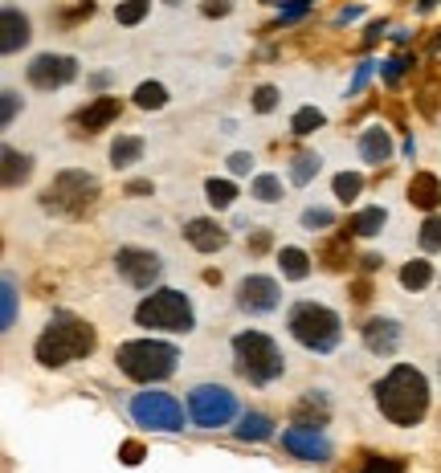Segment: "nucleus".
Returning <instances> with one entry per match:
<instances>
[{
    "label": "nucleus",
    "instance_id": "obj_45",
    "mask_svg": "<svg viewBox=\"0 0 441 473\" xmlns=\"http://www.w3.org/2000/svg\"><path fill=\"white\" fill-rule=\"evenodd\" d=\"M372 66H376V62H364V66H356V78H352V86H347V94H360V86H364V82H368Z\"/></svg>",
    "mask_w": 441,
    "mask_h": 473
},
{
    "label": "nucleus",
    "instance_id": "obj_32",
    "mask_svg": "<svg viewBox=\"0 0 441 473\" xmlns=\"http://www.w3.org/2000/svg\"><path fill=\"white\" fill-rule=\"evenodd\" d=\"M429 281H433V265L425 262V257H417V262H409L405 270H400V286L413 290V294H417V290H425Z\"/></svg>",
    "mask_w": 441,
    "mask_h": 473
},
{
    "label": "nucleus",
    "instance_id": "obj_31",
    "mask_svg": "<svg viewBox=\"0 0 441 473\" xmlns=\"http://www.w3.org/2000/svg\"><path fill=\"white\" fill-rule=\"evenodd\" d=\"M323 123H327V114L319 111V106H299V111H294V119H291V131L302 139V135H315Z\"/></svg>",
    "mask_w": 441,
    "mask_h": 473
},
{
    "label": "nucleus",
    "instance_id": "obj_17",
    "mask_svg": "<svg viewBox=\"0 0 441 473\" xmlns=\"http://www.w3.org/2000/svg\"><path fill=\"white\" fill-rule=\"evenodd\" d=\"M29 17L21 9H13V4H4V13H0V53H17L29 45Z\"/></svg>",
    "mask_w": 441,
    "mask_h": 473
},
{
    "label": "nucleus",
    "instance_id": "obj_12",
    "mask_svg": "<svg viewBox=\"0 0 441 473\" xmlns=\"http://www.w3.org/2000/svg\"><path fill=\"white\" fill-rule=\"evenodd\" d=\"M283 307V286L270 278V273H246L238 281V310L246 315H270V310Z\"/></svg>",
    "mask_w": 441,
    "mask_h": 473
},
{
    "label": "nucleus",
    "instance_id": "obj_46",
    "mask_svg": "<svg viewBox=\"0 0 441 473\" xmlns=\"http://www.w3.org/2000/svg\"><path fill=\"white\" fill-rule=\"evenodd\" d=\"M409 66H413V62H409V58H397V62H389V70H384V78H389V82H397L400 74L409 70Z\"/></svg>",
    "mask_w": 441,
    "mask_h": 473
},
{
    "label": "nucleus",
    "instance_id": "obj_33",
    "mask_svg": "<svg viewBox=\"0 0 441 473\" xmlns=\"http://www.w3.org/2000/svg\"><path fill=\"white\" fill-rule=\"evenodd\" d=\"M331 188H336L339 204H352L356 196L364 192V175H360V172H339V175H336V184H331Z\"/></svg>",
    "mask_w": 441,
    "mask_h": 473
},
{
    "label": "nucleus",
    "instance_id": "obj_25",
    "mask_svg": "<svg viewBox=\"0 0 441 473\" xmlns=\"http://www.w3.org/2000/svg\"><path fill=\"white\" fill-rule=\"evenodd\" d=\"M384 220H389V212L380 209V204H372V209H360L352 220H347V236H376L380 228H384Z\"/></svg>",
    "mask_w": 441,
    "mask_h": 473
},
{
    "label": "nucleus",
    "instance_id": "obj_1",
    "mask_svg": "<svg viewBox=\"0 0 441 473\" xmlns=\"http://www.w3.org/2000/svg\"><path fill=\"white\" fill-rule=\"evenodd\" d=\"M372 400H376L380 416L389 424L413 429V424L425 421V412H429V379L413 363H397V368L384 371L372 384Z\"/></svg>",
    "mask_w": 441,
    "mask_h": 473
},
{
    "label": "nucleus",
    "instance_id": "obj_11",
    "mask_svg": "<svg viewBox=\"0 0 441 473\" xmlns=\"http://www.w3.org/2000/svg\"><path fill=\"white\" fill-rule=\"evenodd\" d=\"M25 78L33 90H62L78 78V62H74L70 53H37L33 62H29Z\"/></svg>",
    "mask_w": 441,
    "mask_h": 473
},
{
    "label": "nucleus",
    "instance_id": "obj_21",
    "mask_svg": "<svg viewBox=\"0 0 441 473\" xmlns=\"http://www.w3.org/2000/svg\"><path fill=\"white\" fill-rule=\"evenodd\" d=\"M0 159H4V188H21L29 175H33V159H29L25 151L4 147L0 151Z\"/></svg>",
    "mask_w": 441,
    "mask_h": 473
},
{
    "label": "nucleus",
    "instance_id": "obj_10",
    "mask_svg": "<svg viewBox=\"0 0 441 473\" xmlns=\"http://www.w3.org/2000/svg\"><path fill=\"white\" fill-rule=\"evenodd\" d=\"M115 270L131 290H151L159 281V273H164V262H159V254H151V249L123 245L115 254Z\"/></svg>",
    "mask_w": 441,
    "mask_h": 473
},
{
    "label": "nucleus",
    "instance_id": "obj_44",
    "mask_svg": "<svg viewBox=\"0 0 441 473\" xmlns=\"http://www.w3.org/2000/svg\"><path fill=\"white\" fill-rule=\"evenodd\" d=\"M266 249H270V228H257L249 236V254H266Z\"/></svg>",
    "mask_w": 441,
    "mask_h": 473
},
{
    "label": "nucleus",
    "instance_id": "obj_37",
    "mask_svg": "<svg viewBox=\"0 0 441 473\" xmlns=\"http://www.w3.org/2000/svg\"><path fill=\"white\" fill-rule=\"evenodd\" d=\"M302 228H310V233H315V228H331L336 225V212L331 209H323V204H315V209H302Z\"/></svg>",
    "mask_w": 441,
    "mask_h": 473
},
{
    "label": "nucleus",
    "instance_id": "obj_14",
    "mask_svg": "<svg viewBox=\"0 0 441 473\" xmlns=\"http://www.w3.org/2000/svg\"><path fill=\"white\" fill-rule=\"evenodd\" d=\"M184 241L196 249V254H220V249L230 245V233L209 217H196L184 225Z\"/></svg>",
    "mask_w": 441,
    "mask_h": 473
},
{
    "label": "nucleus",
    "instance_id": "obj_6",
    "mask_svg": "<svg viewBox=\"0 0 441 473\" xmlns=\"http://www.w3.org/2000/svg\"><path fill=\"white\" fill-rule=\"evenodd\" d=\"M135 323L148 331H164V335H188L196 326V310L188 302L184 290H151L148 299L135 307Z\"/></svg>",
    "mask_w": 441,
    "mask_h": 473
},
{
    "label": "nucleus",
    "instance_id": "obj_8",
    "mask_svg": "<svg viewBox=\"0 0 441 473\" xmlns=\"http://www.w3.org/2000/svg\"><path fill=\"white\" fill-rule=\"evenodd\" d=\"M238 416H241L238 392H230L225 384H196L188 392V421L196 429H225Z\"/></svg>",
    "mask_w": 441,
    "mask_h": 473
},
{
    "label": "nucleus",
    "instance_id": "obj_26",
    "mask_svg": "<svg viewBox=\"0 0 441 473\" xmlns=\"http://www.w3.org/2000/svg\"><path fill=\"white\" fill-rule=\"evenodd\" d=\"M319 167H323V159H319L315 151H299V156L291 159V172H286V175H291L294 188H307L310 180L319 175Z\"/></svg>",
    "mask_w": 441,
    "mask_h": 473
},
{
    "label": "nucleus",
    "instance_id": "obj_43",
    "mask_svg": "<svg viewBox=\"0 0 441 473\" xmlns=\"http://www.w3.org/2000/svg\"><path fill=\"white\" fill-rule=\"evenodd\" d=\"M201 13L204 17H230V0H204Z\"/></svg>",
    "mask_w": 441,
    "mask_h": 473
},
{
    "label": "nucleus",
    "instance_id": "obj_48",
    "mask_svg": "<svg viewBox=\"0 0 441 473\" xmlns=\"http://www.w3.org/2000/svg\"><path fill=\"white\" fill-rule=\"evenodd\" d=\"M360 265H364V270H380V265H384V257H376V254H368V257H360Z\"/></svg>",
    "mask_w": 441,
    "mask_h": 473
},
{
    "label": "nucleus",
    "instance_id": "obj_34",
    "mask_svg": "<svg viewBox=\"0 0 441 473\" xmlns=\"http://www.w3.org/2000/svg\"><path fill=\"white\" fill-rule=\"evenodd\" d=\"M148 13H151V0H123V4L115 9V21L119 25H140Z\"/></svg>",
    "mask_w": 441,
    "mask_h": 473
},
{
    "label": "nucleus",
    "instance_id": "obj_3",
    "mask_svg": "<svg viewBox=\"0 0 441 473\" xmlns=\"http://www.w3.org/2000/svg\"><path fill=\"white\" fill-rule=\"evenodd\" d=\"M115 363L135 384H164L168 376H176L180 351L164 339H127L115 347Z\"/></svg>",
    "mask_w": 441,
    "mask_h": 473
},
{
    "label": "nucleus",
    "instance_id": "obj_38",
    "mask_svg": "<svg viewBox=\"0 0 441 473\" xmlns=\"http://www.w3.org/2000/svg\"><path fill=\"white\" fill-rule=\"evenodd\" d=\"M310 9H315V0H286L283 13H278V25H294V21H302Z\"/></svg>",
    "mask_w": 441,
    "mask_h": 473
},
{
    "label": "nucleus",
    "instance_id": "obj_29",
    "mask_svg": "<svg viewBox=\"0 0 441 473\" xmlns=\"http://www.w3.org/2000/svg\"><path fill=\"white\" fill-rule=\"evenodd\" d=\"M204 201L212 204V209H233V201H238V188H233V180H204Z\"/></svg>",
    "mask_w": 441,
    "mask_h": 473
},
{
    "label": "nucleus",
    "instance_id": "obj_30",
    "mask_svg": "<svg viewBox=\"0 0 441 473\" xmlns=\"http://www.w3.org/2000/svg\"><path fill=\"white\" fill-rule=\"evenodd\" d=\"M135 106L140 111H164L168 106V90L159 86V82H140L135 86Z\"/></svg>",
    "mask_w": 441,
    "mask_h": 473
},
{
    "label": "nucleus",
    "instance_id": "obj_36",
    "mask_svg": "<svg viewBox=\"0 0 441 473\" xmlns=\"http://www.w3.org/2000/svg\"><path fill=\"white\" fill-rule=\"evenodd\" d=\"M417 241H421L425 254H437L441 249V217H425L421 233H417Z\"/></svg>",
    "mask_w": 441,
    "mask_h": 473
},
{
    "label": "nucleus",
    "instance_id": "obj_9",
    "mask_svg": "<svg viewBox=\"0 0 441 473\" xmlns=\"http://www.w3.org/2000/svg\"><path fill=\"white\" fill-rule=\"evenodd\" d=\"M127 412L140 429L151 433H180L184 429V404L172 392H135L127 400Z\"/></svg>",
    "mask_w": 441,
    "mask_h": 473
},
{
    "label": "nucleus",
    "instance_id": "obj_28",
    "mask_svg": "<svg viewBox=\"0 0 441 473\" xmlns=\"http://www.w3.org/2000/svg\"><path fill=\"white\" fill-rule=\"evenodd\" d=\"M249 196H254V201H262V204H278V201H283V175H274V172L254 175Z\"/></svg>",
    "mask_w": 441,
    "mask_h": 473
},
{
    "label": "nucleus",
    "instance_id": "obj_51",
    "mask_svg": "<svg viewBox=\"0 0 441 473\" xmlns=\"http://www.w3.org/2000/svg\"><path fill=\"white\" fill-rule=\"evenodd\" d=\"M164 4H180V0H164Z\"/></svg>",
    "mask_w": 441,
    "mask_h": 473
},
{
    "label": "nucleus",
    "instance_id": "obj_7",
    "mask_svg": "<svg viewBox=\"0 0 441 473\" xmlns=\"http://www.w3.org/2000/svg\"><path fill=\"white\" fill-rule=\"evenodd\" d=\"M94 201H98V180L90 172H82V167H66V172H58L50 180V188L41 192L45 209H50V212H66V217L86 212Z\"/></svg>",
    "mask_w": 441,
    "mask_h": 473
},
{
    "label": "nucleus",
    "instance_id": "obj_18",
    "mask_svg": "<svg viewBox=\"0 0 441 473\" xmlns=\"http://www.w3.org/2000/svg\"><path fill=\"white\" fill-rule=\"evenodd\" d=\"M360 159L372 167L389 164L392 159V135L384 131V127H368V131H360Z\"/></svg>",
    "mask_w": 441,
    "mask_h": 473
},
{
    "label": "nucleus",
    "instance_id": "obj_19",
    "mask_svg": "<svg viewBox=\"0 0 441 473\" xmlns=\"http://www.w3.org/2000/svg\"><path fill=\"white\" fill-rule=\"evenodd\" d=\"M409 204H417V209L433 212L441 204V180L433 172H417L413 180H409Z\"/></svg>",
    "mask_w": 441,
    "mask_h": 473
},
{
    "label": "nucleus",
    "instance_id": "obj_41",
    "mask_svg": "<svg viewBox=\"0 0 441 473\" xmlns=\"http://www.w3.org/2000/svg\"><path fill=\"white\" fill-rule=\"evenodd\" d=\"M119 461H123V465H140L143 461V445H140V441H123V445H119Z\"/></svg>",
    "mask_w": 441,
    "mask_h": 473
},
{
    "label": "nucleus",
    "instance_id": "obj_23",
    "mask_svg": "<svg viewBox=\"0 0 441 473\" xmlns=\"http://www.w3.org/2000/svg\"><path fill=\"white\" fill-rule=\"evenodd\" d=\"M278 270H283V278H291V281L310 278V254L299 245H283L278 249Z\"/></svg>",
    "mask_w": 441,
    "mask_h": 473
},
{
    "label": "nucleus",
    "instance_id": "obj_50",
    "mask_svg": "<svg viewBox=\"0 0 441 473\" xmlns=\"http://www.w3.org/2000/svg\"><path fill=\"white\" fill-rule=\"evenodd\" d=\"M433 4H437V0H421V9H433Z\"/></svg>",
    "mask_w": 441,
    "mask_h": 473
},
{
    "label": "nucleus",
    "instance_id": "obj_16",
    "mask_svg": "<svg viewBox=\"0 0 441 473\" xmlns=\"http://www.w3.org/2000/svg\"><path fill=\"white\" fill-rule=\"evenodd\" d=\"M360 335L372 355H392L400 347V323H392V318H368L360 326Z\"/></svg>",
    "mask_w": 441,
    "mask_h": 473
},
{
    "label": "nucleus",
    "instance_id": "obj_42",
    "mask_svg": "<svg viewBox=\"0 0 441 473\" xmlns=\"http://www.w3.org/2000/svg\"><path fill=\"white\" fill-rule=\"evenodd\" d=\"M249 167H254V156H249V151H233L230 156V175H249Z\"/></svg>",
    "mask_w": 441,
    "mask_h": 473
},
{
    "label": "nucleus",
    "instance_id": "obj_15",
    "mask_svg": "<svg viewBox=\"0 0 441 473\" xmlns=\"http://www.w3.org/2000/svg\"><path fill=\"white\" fill-rule=\"evenodd\" d=\"M119 111H123V103H119L115 94H98V98H90V103L78 111V127L86 135H94V131H103V127L115 123Z\"/></svg>",
    "mask_w": 441,
    "mask_h": 473
},
{
    "label": "nucleus",
    "instance_id": "obj_13",
    "mask_svg": "<svg viewBox=\"0 0 441 473\" xmlns=\"http://www.w3.org/2000/svg\"><path fill=\"white\" fill-rule=\"evenodd\" d=\"M283 449L299 461H331V441L323 429H310V424H291L283 429Z\"/></svg>",
    "mask_w": 441,
    "mask_h": 473
},
{
    "label": "nucleus",
    "instance_id": "obj_20",
    "mask_svg": "<svg viewBox=\"0 0 441 473\" xmlns=\"http://www.w3.org/2000/svg\"><path fill=\"white\" fill-rule=\"evenodd\" d=\"M143 151H148V143L140 139V135H119L115 143H111V167H135L143 159Z\"/></svg>",
    "mask_w": 441,
    "mask_h": 473
},
{
    "label": "nucleus",
    "instance_id": "obj_52",
    "mask_svg": "<svg viewBox=\"0 0 441 473\" xmlns=\"http://www.w3.org/2000/svg\"><path fill=\"white\" fill-rule=\"evenodd\" d=\"M262 4H278V0H262Z\"/></svg>",
    "mask_w": 441,
    "mask_h": 473
},
{
    "label": "nucleus",
    "instance_id": "obj_47",
    "mask_svg": "<svg viewBox=\"0 0 441 473\" xmlns=\"http://www.w3.org/2000/svg\"><path fill=\"white\" fill-rule=\"evenodd\" d=\"M127 196H151V180H131V184H127Z\"/></svg>",
    "mask_w": 441,
    "mask_h": 473
},
{
    "label": "nucleus",
    "instance_id": "obj_2",
    "mask_svg": "<svg viewBox=\"0 0 441 473\" xmlns=\"http://www.w3.org/2000/svg\"><path fill=\"white\" fill-rule=\"evenodd\" d=\"M94 343H98V335L90 323H82L74 315H53L50 326L37 335L33 355L41 368H66L74 360H86L90 351H94Z\"/></svg>",
    "mask_w": 441,
    "mask_h": 473
},
{
    "label": "nucleus",
    "instance_id": "obj_35",
    "mask_svg": "<svg viewBox=\"0 0 441 473\" xmlns=\"http://www.w3.org/2000/svg\"><path fill=\"white\" fill-rule=\"evenodd\" d=\"M360 473H409L400 457H380V453H364V469Z\"/></svg>",
    "mask_w": 441,
    "mask_h": 473
},
{
    "label": "nucleus",
    "instance_id": "obj_5",
    "mask_svg": "<svg viewBox=\"0 0 441 473\" xmlns=\"http://www.w3.org/2000/svg\"><path fill=\"white\" fill-rule=\"evenodd\" d=\"M286 326H291L294 339L307 351H315V355L336 351L339 339H344V318L331 307H323V302H294L291 315H286Z\"/></svg>",
    "mask_w": 441,
    "mask_h": 473
},
{
    "label": "nucleus",
    "instance_id": "obj_24",
    "mask_svg": "<svg viewBox=\"0 0 441 473\" xmlns=\"http://www.w3.org/2000/svg\"><path fill=\"white\" fill-rule=\"evenodd\" d=\"M294 424H310V429H323L327 424V396L323 392H307L299 400V412H294Z\"/></svg>",
    "mask_w": 441,
    "mask_h": 473
},
{
    "label": "nucleus",
    "instance_id": "obj_49",
    "mask_svg": "<svg viewBox=\"0 0 441 473\" xmlns=\"http://www.w3.org/2000/svg\"><path fill=\"white\" fill-rule=\"evenodd\" d=\"M360 4H352V9H344V13H339V25H347V21H356V17H360Z\"/></svg>",
    "mask_w": 441,
    "mask_h": 473
},
{
    "label": "nucleus",
    "instance_id": "obj_40",
    "mask_svg": "<svg viewBox=\"0 0 441 473\" xmlns=\"http://www.w3.org/2000/svg\"><path fill=\"white\" fill-rule=\"evenodd\" d=\"M278 106V86H257L254 90V111L257 114H270Z\"/></svg>",
    "mask_w": 441,
    "mask_h": 473
},
{
    "label": "nucleus",
    "instance_id": "obj_53",
    "mask_svg": "<svg viewBox=\"0 0 441 473\" xmlns=\"http://www.w3.org/2000/svg\"><path fill=\"white\" fill-rule=\"evenodd\" d=\"M437 368H441V363H437Z\"/></svg>",
    "mask_w": 441,
    "mask_h": 473
},
{
    "label": "nucleus",
    "instance_id": "obj_22",
    "mask_svg": "<svg viewBox=\"0 0 441 473\" xmlns=\"http://www.w3.org/2000/svg\"><path fill=\"white\" fill-rule=\"evenodd\" d=\"M233 433H238V441H254V445H257V441L274 437V421L266 416V412H241L238 429H233Z\"/></svg>",
    "mask_w": 441,
    "mask_h": 473
},
{
    "label": "nucleus",
    "instance_id": "obj_39",
    "mask_svg": "<svg viewBox=\"0 0 441 473\" xmlns=\"http://www.w3.org/2000/svg\"><path fill=\"white\" fill-rule=\"evenodd\" d=\"M21 106H25V103H21L17 90H4V94H0V127H9L13 119H17Z\"/></svg>",
    "mask_w": 441,
    "mask_h": 473
},
{
    "label": "nucleus",
    "instance_id": "obj_4",
    "mask_svg": "<svg viewBox=\"0 0 441 473\" xmlns=\"http://www.w3.org/2000/svg\"><path fill=\"white\" fill-rule=\"evenodd\" d=\"M233 368L241 379H249L254 388H270L274 379L286 376V360L278 343L262 331H241L233 335Z\"/></svg>",
    "mask_w": 441,
    "mask_h": 473
},
{
    "label": "nucleus",
    "instance_id": "obj_27",
    "mask_svg": "<svg viewBox=\"0 0 441 473\" xmlns=\"http://www.w3.org/2000/svg\"><path fill=\"white\" fill-rule=\"evenodd\" d=\"M17 326V278L4 273L0 281V331H13Z\"/></svg>",
    "mask_w": 441,
    "mask_h": 473
}]
</instances>
